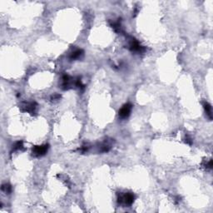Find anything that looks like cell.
<instances>
[{
  "label": "cell",
  "mask_w": 213,
  "mask_h": 213,
  "mask_svg": "<svg viewBox=\"0 0 213 213\" xmlns=\"http://www.w3.org/2000/svg\"><path fill=\"white\" fill-rule=\"evenodd\" d=\"M131 107H132V106H131V104H130V103L125 104V105L120 109V111H119V116H120L121 118H128V116L130 115V112H131Z\"/></svg>",
  "instance_id": "3"
},
{
  "label": "cell",
  "mask_w": 213,
  "mask_h": 213,
  "mask_svg": "<svg viewBox=\"0 0 213 213\" xmlns=\"http://www.w3.org/2000/svg\"><path fill=\"white\" fill-rule=\"evenodd\" d=\"M82 55H83V51L82 49H77L71 53L70 58H71V59H78L79 58H81Z\"/></svg>",
  "instance_id": "5"
},
{
  "label": "cell",
  "mask_w": 213,
  "mask_h": 213,
  "mask_svg": "<svg viewBox=\"0 0 213 213\" xmlns=\"http://www.w3.org/2000/svg\"><path fill=\"white\" fill-rule=\"evenodd\" d=\"M204 108H205V110H206V112H207V116L210 118V119H211V118H212V115H211V105L208 103V102H205L204 103Z\"/></svg>",
  "instance_id": "6"
},
{
  "label": "cell",
  "mask_w": 213,
  "mask_h": 213,
  "mask_svg": "<svg viewBox=\"0 0 213 213\" xmlns=\"http://www.w3.org/2000/svg\"><path fill=\"white\" fill-rule=\"evenodd\" d=\"M48 149V145H42V146H36L33 148V154L37 157H41L47 153Z\"/></svg>",
  "instance_id": "2"
},
{
  "label": "cell",
  "mask_w": 213,
  "mask_h": 213,
  "mask_svg": "<svg viewBox=\"0 0 213 213\" xmlns=\"http://www.w3.org/2000/svg\"><path fill=\"white\" fill-rule=\"evenodd\" d=\"M130 49H131L132 52L141 53V52H143L144 48L142 46H141L140 43H138L137 40L132 38V39L131 40V42H130Z\"/></svg>",
  "instance_id": "4"
},
{
  "label": "cell",
  "mask_w": 213,
  "mask_h": 213,
  "mask_svg": "<svg viewBox=\"0 0 213 213\" xmlns=\"http://www.w3.org/2000/svg\"><path fill=\"white\" fill-rule=\"evenodd\" d=\"M23 141H18L16 144H15V146H14V149H21V148H23Z\"/></svg>",
  "instance_id": "8"
},
{
  "label": "cell",
  "mask_w": 213,
  "mask_h": 213,
  "mask_svg": "<svg viewBox=\"0 0 213 213\" xmlns=\"http://www.w3.org/2000/svg\"><path fill=\"white\" fill-rule=\"evenodd\" d=\"M134 195L132 193H126L122 196L118 197V202L119 203H124L126 205H131L134 201Z\"/></svg>",
  "instance_id": "1"
},
{
  "label": "cell",
  "mask_w": 213,
  "mask_h": 213,
  "mask_svg": "<svg viewBox=\"0 0 213 213\" xmlns=\"http://www.w3.org/2000/svg\"><path fill=\"white\" fill-rule=\"evenodd\" d=\"M2 190L4 191L7 193H10L12 188H11V187H10L9 185H3V187H2Z\"/></svg>",
  "instance_id": "7"
}]
</instances>
